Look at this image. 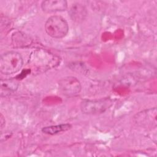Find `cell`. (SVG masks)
<instances>
[{
  "mask_svg": "<svg viewBox=\"0 0 157 157\" xmlns=\"http://www.w3.org/2000/svg\"><path fill=\"white\" fill-rule=\"evenodd\" d=\"M47 34L55 39H61L66 36L69 26L66 20L61 16L53 15L49 17L45 23Z\"/></svg>",
  "mask_w": 157,
  "mask_h": 157,
  "instance_id": "7a4b0ae2",
  "label": "cell"
},
{
  "mask_svg": "<svg viewBox=\"0 0 157 157\" xmlns=\"http://www.w3.org/2000/svg\"><path fill=\"white\" fill-rule=\"evenodd\" d=\"M80 81L75 77H66L58 82V89L60 93L66 96H74L81 91Z\"/></svg>",
  "mask_w": 157,
  "mask_h": 157,
  "instance_id": "277c9868",
  "label": "cell"
},
{
  "mask_svg": "<svg viewBox=\"0 0 157 157\" xmlns=\"http://www.w3.org/2000/svg\"><path fill=\"white\" fill-rule=\"evenodd\" d=\"M0 85V94L1 97L9 96L15 92L18 86V82L13 79H1Z\"/></svg>",
  "mask_w": 157,
  "mask_h": 157,
  "instance_id": "52a82bcc",
  "label": "cell"
},
{
  "mask_svg": "<svg viewBox=\"0 0 157 157\" xmlns=\"http://www.w3.org/2000/svg\"><path fill=\"white\" fill-rule=\"evenodd\" d=\"M21 55L14 51L2 54L0 58V72L5 75H10L18 72L23 66Z\"/></svg>",
  "mask_w": 157,
  "mask_h": 157,
  "instance_id": "6da1fadb",
  "label": "cell"
},
{
  "mask_svg": "<svg viewBox=\"0 0 157 157\" xmlns=\"http://www.w3.org/2000/svg\"><path fill=\"white\" fill-rule=\"evenodd\" d=\"M42 10L47 13L62 12L67 8V2L65 0H46L41 4Z\"/></svg>",
  "mask_w": 157,
  "mask_h": 157,
  "instance_id": "5b68a950",
  "label": "cell"
},
{
  "mask_svg": "<svg viewBox=\"0 0 157 157\" xmlns=\"http://www.w3.org/2000/svg\"><path fill=\"white\" fill-rule=\"evenodd\" d=\"M112 104V99L108 98L94 100L86 99L81 102L80 109L85 114H100L105 112Z\"/></svg>",
  "mask_w": 157,
  "mask_h": 157,
  "instance_id": "3957f363",
  "label": "cell"
},
{
  "mask_svg": "<svg viewBox=\"0 0 157 157\" xmlns=\"http://www.w3.org/2000/svg\"><path fill=\"white\" fill-rule=\"evenodd\" d=\"M69 14L73 21L81 22L85 20L87 15V11L82 4L75 3L71 6L69 10Z\"/></svg>",
  "mask_w": 157,
  "mask_h": 157,
  "instance_id": "8992f818",
  "label": "cell"
},
{
  "mask_svg": "<svg viewBox=\"0 0 157 157\" xmlns=\"http://www.w3.org/2000/svg\"><path fill=\"white\" fill-rule=\"evenodd\" d=\"M72 128V125L69 123L59 124L57 125H52L49 126L44 127L42 129V132L46 134L54 135L58 134L61 132H64Z\"/></svg>",
  "mask_w": 157,
  "mask_h": 157,
  "instance_id": "ba28073f",
  "label": "cell"
}]
</instances>
